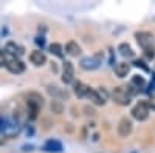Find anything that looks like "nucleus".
<instances>
[{"label": "nucleus", "mask_w": 155, "mask_h": 153, "mask_svg": "<svg viewBox=\"0 0 155 153\" xmlns=\"http://www.w3.org/2000/svg\"><path fill=\"white\" fill-rule=\"evenodd\" d=\"M44 104V99L41 94L37 93H28L27 94V105H28V118L33 121L37 118V113H39V108L42 107Z\"/></svg>", "instance_id": "f257e3e1"}, {"label": "nucleus", "mask_w": 155, "mask_h": 153, "mask_svg": "<svg viewBox=\"0 0 155 153\" xmlns=\"http://www.w3.org/2000/svg\"><path fill=\"white\" fill-rule=\"evenodd\" d=\"M112 97L118 105H129L132 99V93L127 87H116L112 93Z\"/></svg>", "instance_id": "f03ea898"}, {"label": "nucleus", "mask_w": 155, "mask_h": 153, "mask_svg": "<svg viewBox=\"0 0 155 153\" xmlns=\"http://www.w3.org/2000/svg\"><path fill=\"white\" fill-rule=\"evenodd\" d=\"M135 37H137L138 45L143 48V51H147V49H152L153 48V34L143 31V33H137Z\"/></svg>", "instance_id": "7ed1b4c3"}, {"label": "nucleus", "mask_w": 155, "mask_h": 153, "mask_svg": "<svg viewBox=\"0 0 155 153\" xmlns=\"http://www.w3.org/2000/svg\"><path fill=\"white\" fill-rule=\"evenodd\" d=\"M101 59H102V53H96L92 57H84L81 60V68L82 70H87V71L96 70L99 67V63H101Z\"/></svg>", "instance_id": "20e7f679"}, {"label": "nucleus", "mask_w": 155, "mask_h": 153, "mask_svg": "<svg viewBox=\"0 0 155 153\" xmlns=\"http://www.w3.org/2000/svg\"><path fill=\"white\" fill-rule=\"evenodd\" d=\"M132 116L137 121H146L149 116V105L146 102H138V104L132 108Z\"/></svg>", "instance_id": "39448f33"}, {"label": "nucleus", "mask_w": 155, "mask_h": 153, "mask_svg": "<svg viewBox=\"0 0 155 153\" xmlns=\"http://www.w3.org/2000/svg\"><path fill=\"white\" fill-rule=\"evenodd\" d=\"M6 68L12 74H20L25 71V63L22 60H19L17 57H11L9 60H6Z\"/></svg>", "instance_id": "423d86ee"}, {"label": "nucleus", "mask_w": 155, "mask_h": 153, "mask_svg": "<svg viewBox=\"0 0 155 153\" xmlns=\"http://www.w3.org/2000/svg\"><path fill=\"white\" fill-rule=\"evenodd\" d=\"M73 76H74V68L71 65V62L65 60L62 67V82L64 84H70L73 82Z\"/></svg>", "instance_id": "0eeeda50"}, {"label": "nucleus", "mask_w": 155, "mask_h": 153, "mask_svg": "<svg viewBox=\"0 0 155 153\" xmlns=\"http://www.w3.org/2000/svg\"><path fill=\"white\" fill-rule=\"evenodd\" d=\"M132 132V121L130 119H127V118H123L118 124V133L120 136H127V135H130Z\"/></svg>", "instance_id": "6e6552de"}, {"label": "nucleus", "mask_w": 155, "mask_h": 153, "mask_svg": "<svg viewBox=\"0 0 155 153\" xmlns=\"http://www.w3.org/2000/svg\"><path fill=\"white\" fill-rule=\"evenodd\" d=\"M30 60H31V63H34L36 67H41V65H44V63L47 62V57H45V54L42 53V51L36 49V51H33V53L30 54Z\"/></svg>", "instance_id": "1a4fd4ad"}, {"label": "nucleus", "mask_w": 155, "mask_h": 153, "mask_svg": "<svg viewBox=\"0 0 155 153\" xmlns=\"http://www.w3.org/2000/svg\"><path fill=\"white\" fill-rule=\"evenodd\" d=\"M44 150L50 151V153H61L62 151V144L59 141H54V139H50V141L45 142Z\"/></svg>", "instance_id": "9d476101"}, {"label": "nucleus", "mask_w": 155, "mask_h": 153, "mask_svg": "<svg viewBox=\"0 0 155 153\" xmlns=\"http://www.w3.org/2000/svg\"><path fill=\"white\" fill-rule=\"evenodd\" d=\"M5 54H11L12 57H14V56H20V54H23V48L16 45L14 42H9L5 46Z\"/></svg>", "instance_id": "9b49d317"}, {"label": "nucleus", "mask_w": 155, "mask_h": 153, "mask_svg": "<svg viewBox=\"0 0 155 153\" xmlns=\"http://www.w3.org/2000/svg\"><path fill=\"white\" fill-rule=\"evenodd\" d=\"M129 71H130V65L126 62H120L115 65V73L118 78H126V76L129 74Z\"/></svg>", "instance_id": "f8f14e48"}, {"label": "nucleus", "mask_w": 155, "mask_h": 153, "mask_svg": "<svg viewBox=\"0 0 155 153\" xmlns=\"http://www.w3.org/2000/svg\"><path fill=\"white\" fill-rule=\"evenodd\" d=\"M88 91H90V88H88L87 85H84L82 82H76V84H74V93H76L78 97H84V96H87Z\"/></svg>", "instance_id": "ddd939ff"}, {"label": "nucleus", "mask_w": 155, "mask_h": 153, "mask_svg": "<svg viewBox=\"0 0 155 153\" xmlns=\"http://www.w3.org/2000/svg\"><path fill=\"white\" fill-rule=\"evenodd\" d=\"M65 49H67V53H68L70 56H73V57H76V56H79V54H81V46L78 45L76 42H73V40L67 43Z\"/></svg>", "instance_id": "4468645a"}, {"label": "nucleus", "mask_w": 155, "mask_h": 153, "mask_svg": "<svg viewBox=\"0 0 155 153\" xmlns=\"http://www.w3.org/2000/svg\"><path fill=\"white\" fill-rule=\"evenodd\" d=\"M87 97H88L90 100H92L95 105H104V102H106L104 99H102V97L99 96V93H98V91H95V90H90V91H88V94H87Z\"/></svg>", "instance_id": "2eb2a0df"}, {"label": "nucleus", "mask_w": 155, "mask_h": 153, "mask_svg": "<svg viewBox=\"0 0 155 153\" xmlns=\"http://www.w3.org/2000/svg\"><path fill=\"white\" fill-rule=\"evenodd\" d=\"M118 49H120L121 56H124V57H132L134 56V51H132V48H130L129 43H121Z\"/></svg>", "instance_id": "dca6fc26"}, {"label": "nucleus", "mask_w": 155, "mask_h": 153, "mask_svg": "<svg viewBox=\"0 0 155 153\" xmlns=\"http://www.w3.org/2000/svg\"><path fill=\"white\" fill-rule=\"evenodd\" d=\"M50 51H51V54H54L58 57H64V53H62V45L61 43H51L50 45Z\"/></svg>", "instance_id": "f3484780"}, {"label": "nucleus", "mask_w": 155, "mask_h": 153, "mask_svg": "<svg viewBox=\"0 0 155 153\" xmlns=\"http://www.w3.org/2000/svg\"><path fill=\"white\" fill-rule=\"evenodd\" d=\"M132 85H137L138 88H144L146 82H144V79L141 78V76H134V79H132Z\"/></svg>", "instance_id": "a211bd4d"}, {"label": "nucleus", "mask_w": 155, "mask_h": 153, "mask_svg": "<svg viewBox=\"0 0 155 153\" xmlns=\"http://www.w3.org/2000/svg\"><path fill=\"white\" fill-rule=\"evenodd\" d=\"M155 56V48H152V49H147V51H144V57L147 59V60H150L152 57Z\"/></svg>", "instance_id": "6ab92c4d"}, {"label": "nucleus", "mask_w": 155, "mask_h": 153, "mask_svg": "<svg viewBox=\"0 0 155 153\" xmlns=\"http://www.w3.org/2000/svg\"><path fill=\"white\" fill-rule=\"evenodd\" d=\"M134 63H135V67H141V68H143L144 71H149V68L144 65V62H143V60H135Z\"/></svg>", "instance_id": "aec40b11"}, {"label": "nucleus", "mask_w": 155, "mask_h": 153, "mask_svg": "<svg viewBox=\"0 0 155 153\" xmlns=\"http://www.w3.org/2000/svg\"><path fill=\"white\" fill-rule=\"evenodd\" d=\"M2 65H6V54L0 51V67Z\"/></svg>", "instance_id": "412c9836"}, {"label": "nucleus", "mask_w": 155, "mask_h": 153, "mask_svg": "<svg viewBox=\"0 0 155 153\" xmlns=\"http://www.w3.org/2000/svg\"><path fill=\"white\" fill-rule=\"evenodd\" d=\"M5 130V121H3V118L0 116V132H3Z\"/></svg>", "instance_id": "4be33fe9"}, {"label": "nucleus", "mask_w": 155, "mask_h": 153, "mask_svg": "<svg viewBox=\"0 0 155 153\" xmlns=\"http://www.w3.org/2000/svg\"><path fill=\"white\" fill-rule=\"evenodd\" d=\"M36 42H37V43H39V45H41V46H42V45H44V39H37V40H36Z\"/></svg>", "instance_id": "5701e85b"}]
</instances>
